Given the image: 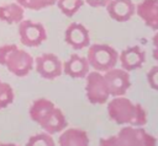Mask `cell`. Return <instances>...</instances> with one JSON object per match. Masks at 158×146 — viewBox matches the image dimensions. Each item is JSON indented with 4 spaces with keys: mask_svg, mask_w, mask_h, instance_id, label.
I'll return each instance as SVG.
<instances>
[{
    "mask_svg": "<svg viewBox=\"0 0 158 146\" xmlns=\"http://www.w3.org/2000/svg\"><path fill=\"white\" fill-rule=\"evenodd\" d=\"M28 114L32 121L37 123L43 131L48 134H56L63 131L68 126V120L58 107L47 98H38L32 102Z\"/></svg>",
    "mask_w": 158,
    "mask_h": 146,
    "instance_id": "1",
    "label": "cell"
},
{
    "mask_svg": "<svg viewBox=\"0 0 158 146\" xmlns=\"http://www.w3.org/2000/svg\"><path fill=\"white\" fill-rule=\"evenodd\" d=\"M107 114L118 125L143 126L147 123V113L139 103H133L125 96L112 97L107 102Z\"/></svg>",
    "mask_w": 158,
    "mask_h": 146,
    "instance_id": "2",
    "label": "cell"
},
{
    "mask_svg": "<svg viewBox=\"0 0 158 146\" xmlns=\"http://www.w3.org/2000/svg\"><path fill=\"white\" fill-rule=\"evenodd\" d=\"M0 65L6 66L12 75L23 77L32 71L35 59L30 53L10 43L0 47Z\"/></svg>",
    "mask_w": 158,
    "mask_h": 146,
    "instance_id": "3",
    "label": "cell"
},
{
    "mask_svg": "<svg viewBox=\"0 0 158 146\" xmlns=\"http://www.w3.org/2000/svg\"><path fill=\"white\" fill-rule=\"evenodd\" d=\"M86 59L94 70L104 74L105 71L116 66L118 61V53L109 44L94 43L89 45Z\"/></svg>",
    "mask_w": 158,
    "mask_h": 146,
    "instance_id": "4",
    "label": "cell"
},
{
    "mask_svg": "<svg viewBox=\"0 0 158 146\" xmlns=\"http://www.w3.org/2000/svg\"><path fill=\"white\" fill-rule=\"evenodd\" d=\"M85 94L91 104H104L109 101L110 92L104 77L100 71H89L85 76Z\"/></svg>",
    "mask_w": 158,
    "mask_h": 146,
    "instance_id": "5",
    "label": "cell"
},
{
    "mask_svg": "<svg viewBox=\"0 0 158 146\" xmlns=\"http://www.w3.org/2000/svg\"><path fill=\"white\" fill-rule=\"evenodd\" d=\"M116 137L118 146H157V139L141 126L126 125Z\"/></svg>",
    "mask_w": 158,
    "mask_h": 146,
    "instance_id": "6",
    "label": "cell"
},
{
    "mask_svg": "<svg viewBox=\"0 0 158 146\" xmlns=\"http://www.w3.org/2000/svg\"><path fill=\"white\" fill-rule=\"evenodd\" d=\"M20 40L26 47H38L47 39V31L41 22L22 20L19 23Z\"/></svg>",
    "mask_w": 158,
    "mask_h": 146,
    "instance_id": "7",
    "label": "cell"
},
{
    "mask_svg": "<svg viewBox=\"0 0 158 146\" xmlns=\"http://www.w3.org/2000/svg\"><path fill=\"white\" fill-rule=\"evenodd\" d=\"M35 67L38 75L46 80H54L63 74V63L53 53H43L37 56Z\"/></svg>",
    "mask_w": 158,
    "mask_h": 146,
    "instance_id": "8",
    "label": "cell"
},
{
    "mask_svg": "<svg viewBox=\"0 0 158 146\" xmlns=\"http://www.w3.org/2000/svg\"><path fill=\"white\" fill-rule=\"evenodd\" d=\"M104 77L110 92V96H125L127 90L131 87V80L128 71L123 70L122 67H112L104 72Z\"/></svg>",
    "mask_w": 158,
    "mask_h": 146,
    "instance_id": "9",
    "label": "cell"
},
{
    "mask_svg": "<svg viewBox=\"0 0 158 146\" xmlns=\"http://www.w3.org/2000/svg\"><path fill=\"white\" fill-rule=\"evenodd\" d=\"M64 40L73 49L80 50L90 45L89 31L84 25L79 22H72L64 32Z\"/></svg>",
    "mask_w": 158,
    "mask_h": 146,
    "instance_id": "10",
    "label": "cell"
},
{
    "mask_svg": "<svg viewBox=\"0 0 158 146\" xmlns=\"http://www.w3.org/2000/svg\"><path fill=\"white\" fill-rule=\"evenodd\" d=\"M109 16L117 22H126L136 13V4L132 0H110L106 2Z\"/></svg>",
    "mask_w": 158,
    "mask_h": 146,
    "instance_id": "11",
    "label": "cell"
},
{
    "mask_svg": "<svg viewBox=\"0 0 158 146\" xmlns=\"http://www.w3.org/2000/svg\"><path fill=\"white\" fill-rule=\"evenodd\" d=\"M118 61L121 64V67L130 72L139 69L144 64L146 53L138 45L128 47L118 54Z\"/></svg>",
    "mask_w": 158,
    "mask_h": 146,
    "instance_id": "12",
    "label": "cell"
},
{
    "mask_svg": "<svg viewBox=\"0 0 158 146\" xmlns=\"http://www.w3.org/2000/svg\"><path fill=\"white\" fill-rule=\"evenodd\" d=\"M136 13L143 23L158 31V0H142L136 5Z\"/></svg>",
    "mask_w": 158,
    "mask_h": 146,
    "instance_id": "13",
    "label": "cell"
},
{
    "mask_svg": "<svg viewBox=\"0 0 158 146\" xmlns=\"http://www.w3.org/2000/svg\"><path fill=\"white\" fill-rule=\"evenodd\" d=\"M89 61L79 54H72L63 64V72L72 79H84L89 72Z\"/></svg>",
    "mask_w": 158,
    "mask_h": 146,
    "instance_id": "14",
    "label": "cell"
},
{
    "mask_svg": "<svg viewBox=\"0 0 158 146\" xmlns=\"http://www.w3.org/2000/svg\"><path fill=\"white\" fill-rule=\"evenodd\" d=\"M89 142L86 131L78 128L64 129L58 139L59 146H89Z\"/></svg>",
    "mask_w": 158,
    "mask_h": 146,
    "instance_id": "15",
    "label": "cell"
},
{
    "mask_svg": "<svg viewBox=\"0 0 158 146\" xmlns=\"http://www.w3.org/2000/svg\"><path fill=\"white\" fill-rule=\"evenodd\" d=\"M25 9L16 1L9 4H0V21L7 25L20 23L23 20Z\"/></svg>",
    "mask_w": 158,
    "mask_h": 146,
    "instance_id": "16",
    "label": "cell"
},
{
    "mask_svg": "<svg viewBox=\"0 0 158 146\" xmlns=\"http://www.w3.org/2000/svg\"><path fill=\"white\" fill-rule=\"evenodd\" d=\"M56 5L64 16L72 17L84 5V0H57Z\"/></svg>",
    "mask_w": 158,
    "mask_h": 146,
    "instance_id": "17",
    "label": "cell"
},
{
    "mask_svg": "<svg viewBox=\"0 0 158 146\" xmlns=\"http://www.w3.org/2000/svg\"><path fill=\"white\" fill-rule=\"evenodd\" d=\"M15 99V92L12 87L0 80V110L7 108Z\"/></svg>",
    "mask_w": 158,
    "mask_h": 146,
    "instance_id": "18",
    "label": "cell"
},
{
    "mask_svg": "<svg viewBox=\"0 0 158 146\" xmlns=\"http://www.w3.org/2000/svg\"><path fill=\"white\" fill-rule=\"evenodd\" d=\"M26 146H56L53 137L48 133H38L36 135H32L27 142Z\"/></svg>",
    "mask_w": 158,
    "mask_h": 146,
    "instance_id": "19",
    "label": "cell"
},
{
    "mask_svg": "<svg viewBox=\"0 0 158 146\" xmlns=\"http://www.w3.org/2000/svg\"><path fill=\"white\" fill-rule=\"evenodd\" d=\"M23 9H28V10H42V9H47L51 7L53 5H56L57 0H16Z\"/></svg>",
    "mask_w": 158,
    "mask_h": 146,
    "instance_id": "20",
    "label": "cell"
},
{
    "mask_svg": "<svg viewBox=\"0 0 158 146\" xmlns=\"http://www.w3.org/2000/svg\"><path fill=\"white\" fill-rule=\"evenodd\" d=\"M147 81L152 90L158 91V65L152 66L147 72Z\"/></svg>",
    "mask_w": 158,
    "mask_h": 146,
    "instance_id": "21",
    "label": "cell"
},
{
    "mask_svg": "<svg viewBox=\"0 0 158 146\" xmlns=\"http://www.w3.org/2000/svg\"><path fill=\"white\" fill-rule=\"evenodd\" d=\"M98 146H118L117 137L116 136H109L105 139H100Z\"/></svg>",
    "mask_w": 158,
    "mask_h": 146,
    "instance_id": "22",
    "label": "cell"
},
{
    "mask_svg": "<svg viewBox=\"0 0 158 146\" xmlns=\"http://www.w3.org/2000/svg\"><path fill=\"white\" fill-rule=\"evenodd\" d=\"M152 43H153V50H152V55L154 58V60L158 63V31H156V33L152 37Z\"/></svg>",
    "mask_w": 158,
    "mask_h": 146,
    "instance_id": "23",
    "label": "cell"
},
{
    "mask_svg": "<svg viewBox=\"0 0 158 146\" xmlns=\"http://www.w3.org/2000/svg\"><path fill=\"white\" fill-rule=\"evenodd\" d=\"M0 146H20V145L14 142H0Z\"/></svg>",
    "mask_w": 158,
    "mask_h": 146,
    "instance_id": "24",
    "label": "cell"
}]
</instances>
